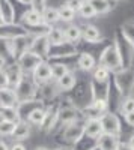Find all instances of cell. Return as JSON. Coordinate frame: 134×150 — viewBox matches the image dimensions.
<instances>
[{"label":"cell","mask_w":134,"mask_h":150,"mask_svg":"<svg viewBox=\"0 0 134 150\" xmlns=\"http://www.w3.org/2000/svg\"><path fill=\"white\" fill-rule=\"evenodd\" d=\"M120 143V138L110 134H101L96 138V147L100 150H118V146Z\"/></svg>","instance_id":"44dd1931"},{"label":"cell","mask_w":134,"mask_h":150,"mask_svg":"<svg viewBox=\"0 0 134 150\" xmlns=\"http://www.w3.org/2000/svg\"><path fill=\"white\" fill-rule=\"evenodd\" d=\"M63 35H65V41L72 44V45H78V42L81 41V29L77 24H68L63 27Z\"/></svg>","instance_id":"484cf974"},{"label":"cell","mask_w":134,"mask_h":150,"mask_svg":"<svg viewBox=\"0 0 134 150\" xmlns=\"http://www.w3.org/2000/svg\"><path fill=\"white\" fill-rule=\"evenodd\" d=\"M50 66H51V80L57 81L63 77L65 74H68L71 69L69 66L62 60H56V62H50Z\"/></svg>","instance_id":"f1b7e54d"},{"label":"cell","mask_w":134,"mask_h":150,"mask_svg":"<svg viewBox=\"0 0 134 150\" xmlns=\"http://www.w3.org/2000/svg\"><path fill=\"white\" fill-rule=\"evenodd\" d=\"M83 3H84V0H65V2H63V5L69 6L71 9H74L76 12H78V9L83 6Z\"/></svg>","instance_id":"b9f144b4"},{"label":"cell","mask_w":134,"mask_h":150,"mask_svg":"<svg viewBox=\"0 0 134 150\" xmlns=\"http://www.w3.org/2000/svg\"><path fill=\"white\" fill-rule=\"evenodd\" d=\"M76 62H77L78 69L83 71V72H92V71L95 69V66L98 65V62H96V59L93 57V54L89 53V51H81V53H78Z\"/></svg>","instance_id":"ac0fdd59"},{"label":"cell","mask_w":134,"mask_h":150,"mask_svg":"<svg viewBox=\"0 0 134 150\" xmlns=\"http://www.w3.org/2000/svg\"><path fill=\"white\" fill-rule=\"evenodd\" d=\"M35 150H50L48 147H45V146H39V147H36Z\"/></svg>","instance_id":"816d5d0a"},{"label":"cell","mask_w":134,"mask_h":150,"mask_svg":"<svg viewBox=\"0 0 134 150\" xmlns=\"http://www.w3.org/2000/svg\"><path fill=\"white\" fill-rule=\"evenodd\" d=\"M48 48H50V41H48L47 35H39V36H33L29 51H32V53H35L36 56H39V57H42L44 60H47Z\"/></svg>","instance_id":"9a60e30c"},{"label":"cell","mask_w":134,"mask_h":150,"mask_svg":"<svg viewBox=\"0 0 134 150\" xmlns=\"http://www.w3.org/2000/svg\"><path fill=\"white\" fill-rule=\"evenodd\" d=\"M54 134L57 137V143L62 147H72L84 135V119L65 125V126L59 128Z\"/></svg>","instance_id":"6da1fadb"},{"label":"cell","mask_w":134,"mask_h":150,"mask_svg":"<svg viewBox=\"0 0 134 150\" xmlns=\"http://www.w3.org/2000/svg\"><path fill=\"white\" fill-rule=\"evenodd\" d=\"M42 62H44L42 57L36 56V54L32 53V51H26L24 54H21V56L17 59V63L20 65V68L23 69V72L27 74V75H30V74L35 71V68L38 66L39 63H42Z\"/></svg>","instance_id":"9c48e42d"},{"label":"cell","mask_w":134,"mask_h":150,"mask_svg":"<svg viewBox=\"0 0 134 150\" xmlns=\"http://www.w3.org/2000/svg\"><path fill=\"white\" fill-rule=\"evenodd\" d=\"M116 2H118V0H116Z\"/></svg>","instance_id":"91938a15"},{"label":"cell","mask_w":134,"mask_h":150,"mask_svg":"<svg viewBox=\"0 0 134 150\" xmlns=\"http://www.w3.org/2000/svg\"><path fill=\"white\" fill-rule=\"evenodd\" d=\"M45 107V104L41 101L39 98L32 99V101H26V102H18L17 105V114L20 120H27V117L32 114L35 110Z\"/></svg>","instance_id":"4fadbf2b"},{"label":"cell","mask_w":134,"mask_h":150,"mask_svg":"<svg viewBox=\"0 0 134 150\" xmlns=\"http://www.w3.org/2000/svg\"><path fill=\"white\" fill-rule=\"evenodd\" d=\"M0 114L3 120H11V122H18V114H17V107L15 108H0Z\"/></svg>","instance_id":"ab89813d"},{"label":"cell","mask_w":134,"mask_h":150,"mask_svg":"<svg viewBox=\"0 0 134 150\" xmlns=\"http://www.w3.org/2000/svg\"><path fill=\"white\" fill-rule=\"evenodd\" d=\"M96 147V138H91L88 135H83L81 138L72 146V150H92Z\"/></svg>","instance_id":"d6a6232c"},{"label":"cell","mask_w":134,"mask_h":150,"mask_svg":"<svg viewBox=\"0 0 134 150\" xmlns=\"http://www.w3.org/2000/svg\"><path fill=\"white\" fill-rule=\"evenodd\" d=\"M0 150H9V146L5 140H0Z\"/></svg>","instance_id":"7dc6e473"},{"label":"cell","mask_w":134,"mask_h":150,"mask_svg":"<svg viewBox=\"0 0 134 150\" xmlns=\"http://www.w3.org/2000/svg\"><path fill=\"white\" fill-rule=\"evenodd\" d=\"M30 78L33 80V83L36 84V87L45 84V83H50L51 80V66H50V62L44 60L42 63H39L38 66L35 68V71L30 74Z\"/></svg>","instance_id":"30bf717a"},{"label":"cell","mask_w":134,"mask_h":150,"mask_svg":"<svg viewBox=\"0 0 134 150\" xmlns=\"http://www.w3.org/2000/svg\"><path fill=\"white\" fill-rule=\"evenodd\" d=\"M101 126H103V132L104 134H110V135H116L120 138V132H122V122L120 117L118 116V112H112L107 111L105 114H103L100 117Z\"/></svg>","instance_id":"ba28073f"},{"label":"cell","mask_w":134,"mask_h":150,"mask_svg":"<svg viewBox=\"0 0 134 150\" xmlns=\"http://www.w3.org/2000/svg\"><path fill=\"white\" fill-rule=\"evenodd\" d=\"M91 74H92L91 80L98 81V83H107L108 80L112 78V72L108 71V69H105L104 66H101V65H96L95 69H93Z\"/></svg>","instance_id":"1f68e13d"},{"label":"cell","mask_w":134,"mask_h":150,"mask_svg":"<svg viewBox=\"0 0 134 150\" xmlns=\"http://www.w3.org/2000/svg\"><path fill=\"white\" fill-rule=\"evenodd\" d=\"M124 122L127 123V126H130L131 129H134V111L128 112V114H124Z\"/></svg>","instance_id":"ee69618b"},{"label":"cell","mask_w":134,"mask_h":150,"mask_svg":"<svg viewBox=\"0 0 134 150\" xmlns=\"http://www.w3.org/2000/svg\"><path fill=\"white\" fill-rule=\"evenodd\" d=\"M18 105V99L12 87L0 89V108H15Z\"/></svg>","instance_id":"603a6c76"},{"label":"cell","mask_w":134,"mask_h":150,"mask_svg":"<svg viewBox=\"0 0 134 150\" xmlns=\"http://www.w3.org/2000/svg\"><path fill=\"white\" fill-rule=\"evenodd\" d=\"M32 39H33V36L26 33V35H21V36H17L12 39V50H14V57L15 60L24 54L26 51H29L30 50V44H32Z\"/></svg>","instance_id":"2e32d148"},{"label":"cell","mask_w":134,"mask_h":150,"mask_svg":"<svg viewBox=\"0 0 134 150\" xmlns=\"http://www.w3.org/2000/svg\"><path fill=\"white\" fill-rule=\"evenodd\" d=\"M3 68H5V63H3V62H2V60H0V71H2Z\"/></svg>","instance_id":"db71d44e"},{"label":"cell","mask_w":134,"mask_h":150,"mask_svg":"<svg viewBox=\"0 0 134 150\" xmlns=\"http://www.w3.org/2000/svg\"><path fill=\"white\" fill-rule=\"evenodd\" d=\"M80 29H81V41H84L86 44L95 45L104 41L101 30L93 24H84V26H80Z\"/></svg>","instance_id":"7c38bea8"},{"label":"cell","mask_w":134,"mask_h":150,"mask_svg":"<svg viewBox=\"0 0 134 150\" xmlns=\"http://www.w3.org/2000/svg\"><path fill=\"white\" fill-rule=\"evenodd\" d=\"M134 111V96H127V98H122V101L119 104V108H118V114H128V112H133Z\"/></svg>","instance_id":"d590c367"},{"label":"cell","mask_w":134,"mask_h":150,"mask_svg":"<svg viewBox=\"0 0 134 150\" xmlns=\"http://www.w3.org/2000/svg\"><path fill=\"white\" fill-rule=\"evenodd\" d=\"M0 60H2L5 65L17 62L15 57H14V50H12V39L0 38Z\"/></svg>","instance_id":"7402d4cb"},{"label":"cell","mask_w":134,"mask_h":150,"mask_svg":"<svg viewBox=\"0 0 134 150\" xmlns=\"http://www.w3.org/2000/svg\"><path fill=\"white\" fill-rule=\"evenodd\" d=\"M59 95H60V92H59L57 86H56V81H50V83L38 86V98L45 105L54 102Z\"/></svg>","instance_id":"8fae6325"},{"label":"cell","mask_w":134,"mask_h":150,"mask_svg":"<svg viewBox=\"0 0 134 150\" xmlns=\"http://www.w3.org/2000/svg\"><path fill=\"white\" fill-rule=\"evenodd\" d=\"M57 11H59V20H60V23L71 24L72 21L76 20V17H77V12L74 9H71L69 6L63 5V3L57 6Z\"/></svg>","instance_id":"4dcf8cb0"},{"label":"cell","mask_w":134,"mask_h":150,"mask_svg":"<svg viewBox=\"0 0 134 150\" xmlns=\"http://www.w3.org/2000/svg\"><path fill=\"white\" fill-rule=\"evenodd\" d=\"M5 71L8 74V78H9V86L14 89V87L21 81V78L24 77L23 69L20 68V65L17 63V62H14V63H9V65H5Z\"/></svg>","instance_id":"cb8c5ba5"},{"label":"cell","mask_w":134,"mask_h":150,"mask_svg":"<svg viewBox=\"0 0 134 150\" xmlns=\"http://www.w3.org/2000/svg\"><path fill=\"white\" fill-rule=\"evenodd\" d=\"M96 62H98V65H101V66H104L105 69H108L112 74H115V72H118V71L122 69V66H120L119 54H118V51H116L113 42L104 47V50L100 53V57H98V60H96Z\"/></svg>","instance_id":"8992f818"},{"label":"cell","mask_w":134,"mask_h":150,"mask_svg":"<svg viewBox=\"0 0 134 150\" xmlns=\"http://www.w3.org/2000/svg\"><path fill=\"white\" fill-rule=\"evenodd\" d=\"M77 80H78V77H77L76 71H69L60 80L56 81V86H57V89H59L60 93H69L72 89H74Z\"/></svg>","instance_id":"ffe728a7"},{"label":"cell","mask_w":134,"mask_h":150,"mask_svg":"<svg viewBox=\"0 0 134 150\" xmlns=\"http://www.w3.org/2000/svg\"><path fill=\"white\" fill-rule=\"evenodd\" d=\"M3 120V117H2V114H0V122H2Z\"/></svg>","instance_id":"11a10c76"},{"label":"cell","mask_w":134,"mask_h":150,"mask_svg":"<svg viewBox=\"0 0 134 150\" xmlns=\"http://www.w3.org/2000/svg\"><path fill=\"white\" fill-rule=\"evenodd\" d=\"M54 150H72V147H62V146H60V147H57Z\"/></svg>","instance_id":"f907efd6"},{"label":"cell","mask_w":134,"mask_h":150,"mask_svg":"<svg viewBox=\"0 0 134 150\" xmlns=\"http://www.w3.org/2000/svg\"><path fill=\"white\" fill-rule=\"evenodd\" d=\"M5 87H11L9 86V78H8V74L5 71V68L0 71V89H5Z\"/></svg>","instance_id":"7bdbcfd3"},{"label":"cell","mask_w":134,"mask_h":150,"mask_svg":"<svg viewBox=\"0 0 134 150\" xmlns=\"http://www.w3.org/2000/svg\"><path fill=\"white\" fill-rule=\"evenodd\" d=\"M0 24H3V23H2V18H0Z\"/></svg>","instance_id":"680465c9"},{"label":"cell","mask_w":134,"mask_h":150,"mask_svg":"<svg viewBox=\"0 0 134 150\" xmlns=\"http://www.w3.org/2000/svg\"><path fill=\"white\" fill-rule=\"evenodd\" d=\"M44 119H45V107L35 110V111L32 112V114L27 117V120H26V122L30 125V126H38V128H41V125H42Z\"/></svg>","instance_id":"e575fe53"},{"label":"cell","mask_w":134,"mask_h":150,"mask_svg":"<svg viewBox=\"0 0 134 150\" xmlns=\"http://www.w3.org/2000/svg\"><path fill=\"white\" fill-rule=\"evenodd\" d=\"M104 134L100 119H84V135L91 137V138H98Z\"/></svg>","instance_id":"4316f807"},{"label":"cell","mask_w":134,"mask_h":150,"mask_svg":"<svg viewBox=\"0 0 134 150\" xmlns=\"http://www.w3.org/2000/svg\"><path fill=\"white\" fill-rule=\"evenodd\" d=\"M9 150H27V147L24 146L23 141H14V144L9 146Z\"/></svg>","instance_id":"f6af8a7d"},{"label":"cell","mask_w":134,"mask_h":150,"mask_svg":"<svg viewBox=\"0 0 134 150\" xmlns=\"http://www.w3.org/2000/svg\"><path fill=\"white\" fill-rule=\"evenodd\" d=\"M127 143H128V144H130V146H131V147L134 149V131H133V134H131V135L128 137V140H127Z\"/></svg>","instance_id":"c3c4849f"},{"label":"cell","mask_w":134,"mask_h":150,"mask_svg":"<svg viewBox=\"0 0 134 150\" xmlns=\"http://www.w3.org/2000/svg\"><path fill=\"white\" fill-rule=\"evenodd\" d=\"M118 150H134L127 141H124V140H120V143H119V146H118Z\"/></svg>","instance_id":"bcb514c9"},{"label":"cell","mask_w":134,"mask_h":150,"mask_svg":"<svg viewBox=\"0 0 134 150\" xmlns=\"http://www.w3.org/2000/svg\"><path fill=\"white\" fill-rule=\"evenodd\" d=\"M47 38L50 44H62L65 42V35H63V27L60 26H53L50 32L47 33Z\"/></svg>","instance_id":"836d02e7"},{"label":"cell","mask_w":134,"mask_h":150,"mask_svg":"<svg viewBox=\"0 0 134 150\" xmlns=\"http://www.w3.org/2000/svg\"><path fill=\"white\" fill-rule=\"evenodd\" d=\"M89 3L93 6L96 15H104V14H108L112 9H115L118 2L116 0H92Z\"/></svg>","instance_id":"83f0119b"},{"label":"cell","mask_w":134,"mask_h":150,"mask_svg":"<svg viewBox=\"0 0 134 150\" xmlns=\"http://www.w3.org/2000/svg\"><path fill=\"white\" fill-rule=\"evenodd\" d=\"M30 9L39 12V14H42V12L45 11V8L48 6V0H30Z\"/></svg>","instance_id":"60d3db41"},{"label":"cell","mask_w":134,"mask_h":150,"mask_svg":"<svg viewBox=\"0 0 134 150\" xmlns=\"http://www.w3.org/2000/svg\"><path fill=\"white\" fill-rule=\"evenodd\" d=\"M17 122L11 120H2L0 122V137H12V132L15 129Z\"/></svg>","instance_id":"74e56055"},{"label":"cell","mask_w":134,"mask_h":150,"mask_svg":"<svg viewBox=\"0 0 134 150\" xmlns=\"http://www.w3.org/2000/svg\"><path fill=\"white\" fill-rule=\"evenodd\" d=\"M32 135V126L26 120H18L15 123V129L12 132V138L15 141H26Z\"/></svg>","instance_id":"d4e9b609"},{"label":"cell","mask_w":134,"mask_h":150,"mask_svg":"<svg viewBox=\"0 0 134 150\" xmlns=\"http://www.w3.org/2000/svg\"><path fill=\"white\" fill-rule=\"evenodd\" d=\"M12 2H18V3H21V5H30V0H12Z\"/></svg>","instance_id":"681fc988"},{"label":"cell","mask_w":134,"mask_h":150,"mask_svg":"<svg viewBox=\"0 0 134 150\" xmlns=\"http://www.w3.org/2000/svg\"><path fill=\"white\" fill-rule=\"evenodd\" d=\"M26 29H24L20 23H12V24H0V38L5 39H14L17 36L26 35Z\"/></svg>","instance_id":"d6986e66"},{"label":"cell","mask_w":134,"mask_h":150,"mask_svg":"<svg viewBox=\"0 0 134 150\" xmlns=\"http://www.w3.org/2000/svg\"><path fill=\"white\" fill-rule=\"evenodd\" d=\"M112 78L122 98L134 96V66L112 74Z\"/></svg>","instance_id":"277c9868"},{"label":"cell","mask_w":134,"mask_h":150,"mask_svg":"<svg viewBox=\"0 0 134 150\" xmlns=\"http://www.w3.org/2000/svg\"><path fill=\"white\" fill-rule=\"evenodd\" d=\"M84 2H92V0H84Z\"/></svg>","instance_id":"6f0895ef"},{"label":"cell","mask_w":134,"mask_h":150,"mask_svg":"<svg viewBox=\"0 0 134 150\" xmlns=\"http://www.w3.org/2000/svg\"><path fill=\"white\" fill-rule=\"evenodd\" d=\"M14 92H15L18 102H26V101H32V99L38 98V87H36V84L30 78V75H27V74L14 87Z\"/></svg>","instance_id":"52a82bcc"},{"label":"cell","mask_w":134,"mask_h":150,"mask_svg":"<svg viewBox=\"0 0 134 150\" xmlns=\"http://www.w3.org/2000/svg\"><path fill=\"white\" fill-rule=\"evenodd\" d=\"M51 2H53V3H57V6H59V5H62L65 0H51Z\"/></svg>","instance_id":"f5cc1de1"},{"label":"cell","mask_w":134,"mask_h":150,"mask_svg":"<svg viewBox=\"0 0 134 150\" xmlns=\"http://www.w3.org/2000/svg\"><path fill=\"white\" fill-rule=\"evenodd\" d=\"M42 20H44V24L47 26H57V23H60L59 20V11H57V6H47L45 11L42 12Z\"/></svg>","instance_id":"f546056e"},{"label":"cell","mask_w":134,"mask_h":150,"mask_svg":"<svg viewBox=\"0 0 134 150\" xmlns=\"http://www.w3.org/2000/svg\"><path fill=\"white\" fill-rule=\"evenodd\" d=\"M20 24L24 27V29H35V27H39L44 24V20H42V14L36 12L33 9H27L23 12V15L20 18Z\"/></svg>","instance_id":"5bb4252c"},{"label":"cell","mask_w":134,"mask_h":150,"mask_svg":"<svg viewBox=\"0 0 134 150\" xmlns=\"http://www.w3.org/2000/svg\"><path fill=\"white\" fill-rule=\"evenodd\" d=\"M68 98L80 110L89 105L92 102V90H91L89 80H77L74 89L68 93Z\"/></svg>","instance_id":"3957f363"},{"label":"cell","mask_w":134,"mask_h":150,"mask_svg":"<svg viewBox=\"0 0 134 150\" xmlns=\"http://www.w3.org/2000/svg\"><path fill=\"white\" fill-rule=\"evenodd\" d=\"M78 51L77 47L72 45L69 42H62V44H50L48 48V54H47V62H56V60H66L77 57Z\"/></svg>","instance_id":"5b68a950"},{"label":"cell","mask_w":134,"mask_h":150,"mask_svg":"<svg viewBox=\"0 0 134 150\" xmlns=\"http://www.w3.org/2000/svg\"><path fill=\"white\" fill-rule=\"evenodd\" d=\"M15 6L12 0H0V18L3 24H12L15 23Z\"/></svg>","instance_id":"e0dca14e"},{"label":"cell","mask_w":134,"mask_h":150,"mask_svg":"<svg viewBox=\"0 0 134 150\" xmlns=\"http://www.w3.org/2000/svg\"><path fill=\"white\" fill-rule=\"evenodd\" d=\"M77 15H78L80 18H83V20H91V18L96 17L95 11H93V6H92L89 2H84V3H83V6H81V8L78 9V12H77Z\"/></svg>","instance_id":"8d00e7d4"},{"label":"cell","mask_w":134,"mask_h":150,"mask_svg":"<svg viewBox=\"0 0 134 150\" xmlns=\"http://www.w3.org/2000/svg\"><path fill=\"white\" fill-rule=\"evenodd\" d=\"M92 150H100V149H98V147H95V149H92Z\"/></svg>","instance_id":"9f6ffc18"},{"label":"cell","mask_w":134,"mask_h":150,"mask_svg":"<svg viewBox=\"0 0 134 150\" xmlns=\"http://www.w3.org/2000/svg\"><path fill=\"white\" fill-rule=\"evenodd\" d=\"M113 45H115L116 51L119 54L120 66H122V69H127V68L134 66V45L124 36V33H122V30H120V29H118L115 32Z\"/></svg>","instance_id":"7a4b0ae2"},{"label":"cell","mask_w":134,"mask_h":150,"mask_svg":"<svg viewBox=\"0 0 134 150\" xmlns=\"http://www.w3.org/2000/svg\"><path fill=\"white\" fill-rule=\"evenodd\" d=\"M119 29L122 30V33H124V36L127 38V39L134 45V21H127V23H124Z\"/></svg>","instance_id":"f35d334b"}]
</instances>
